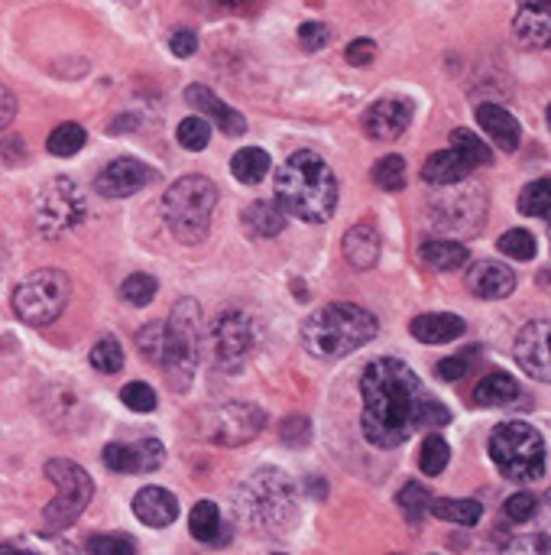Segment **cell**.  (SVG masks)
<instances>
[{
	"mask_svg": "<svg viewBox=\"0 0 551 555\" xmlns=\"http://www.w3.org/2000/svg\"><path fill=\"white\" fill-rule=\"evenodd\" d=\"M46 478L56 484V497H52V504L43 510V526H46L43 533H62V530H69L91 504L94 481L82 465H75L69 458L46 461Z\"/></svg>",
	"mask_w": 551,
	"mask_h": 555,
	"instance_id": "ba28073f",
	"label": "cell"
},
{
	"mask_svg": "<svg viewBox=\"0 0 551 555\" xmlns=\"http://www.w3.org/2000/svg\"><path fill=\"white\" fill-rule=\"evenodd\" d=\"M13 117H17V98H13V91L7 85H0V130L10 127Z\"/></svg>",
	"mask_w": 551,
	"mask_h": 555,
	"instance_id": "f907efd6",
	"label": "cell"
},
{
	"mask_svg": "<svg viewBox=\"0 0 551 555\" xmlns=\"http://www.w3.org/2000/svg\"><path fill=\"white\" fill-rule=\"evenodd\" d=\"M176 137H179V143H182L185 150L198 153V150L208 147V140H211V124L205 121V117H185V121L179 124V130H176Z\"/></svg>",
	"mask_w": 551,
	"mask_h": 555,
	"instance_id": "60d3db41",
	"label": "cell"
},
{
	"mask_svg": "<svg viewBox=\"0 0 551 555\" xmlns=\"http://www.w3.org/2000/svg\"><path fill=\"white\" fill-rule=\"evenodd\" d=\"M428 513L438 520H448V523H461V526H477L480 517H483V504H477V500H451V497H432L428 500Z\"/></svg>",
	"mask_w": 551,
	"mask_h": 555,
	"instance_id": "4316f807",
	"label": "cell"
},
{
	"mask_svg": "<svg viewBox=\"0 0 551 555\" xmlns=\"http://www.w3.org/2000/svg\"><path fill=\"white\" fill-rule=\"evenodd\" d=\"M150 182H156V173L146 163L133 160V156H120V160L107 163L98 179H94V189L104 198H127L133 192L146 189Z\"/></svg>",
	"mask_w": 551,
	"mask_h": 555,
	"instance_id": "5bb4252c",
	"label": "cell"
},
{
	"mask_svg": "<svg viewBox=\"0 0 551 555\" xmlns=\"http://www.w3.org/2000/svg\"><path fill=\"white\" fill-rule=\"evenodd\" d=\"M376 59V43L373 39H354L351 46H347V62L357 65V69H364V65H370Z\"/></svg>",
	"mask_w": 551,
	"mask_h": 555,
	"instance_id": "c3c4849f",
	"label": "cell"
},
{
	"mask_svg": "<svg viewBox=\"0 0 551 555\" xmlns=\"http://www.w3.org/2000/svg\"><path fill=\"white\" fill-rule=\"evenodd\" d=\"M464 319L461 315H451V312H432V315H419V319H412L409 332L412 338H419L422 345H451V341H458L464 335Z\"/></svg>",
	"mask_w": 551,
	"mask_h": 555,
	"instance_id": "7402d4cb",
	"label": "cell"
},
{
	"mask_svg": "<svg viewBox=\"0 0 551 555\" xmlns=\"http://www.w3.org/2000/svg\"><path fill=\"white\" fill-rule=\"evenodd\" d=\"M435 189H445V192H435L432 198V224L438 231L467 237L483 228V221H487V195H483L480 185L451 182V185H435Z\"/></svg>",
	"mask_w": 551,
	"mask_h": 555,
	"instance_id": "8fae6325",
	"label": "cell"
},
{
	"mask_svg": "<svg viewBox=\"0 0 551 555\" xmlns=\"http://www.w3.org/2000/svg\"><path fill=\"white\" fill-rule=\"evenodd\" d=\"M299 43L305 52H318V49H325L331 43V30L325 23H302L299 26Z\"/></svg>",
	"mask_w": 551,
	"mask_h": 555,
	"instance_id": "7dc6e473",
	"label": "cell"
},
{
	"mask_svg": "<svg viewBox=\"0 0 551 555\" xmlns=\"http://www.w3.org/2000/svg\"><path fill=\"white\" fill-rule=\"evenodd\" d=\"M133 513H137L140 523L163 530V526L176 523L179 500L172 497L166 487H143V491H137V497H133Z\"/></svg>",
	"mask_w": 551,
	"mask_h": 555,
	"instance_id": "ffe728a7",
	"label": "cell"
},
{
	"mask_svg": "<svg viewBox=\"0 0 551 555\" xmlns=\"http://www.w3.org/2000/svg\"><path fill=\"white\" fill-rule=\"evenodd\" d=\"M169 49L176 52L179 59L195 56V52H198V36H195L192 30H179V33H172V36H169Z\"/></svg>",
	"mask_w": 551,
	"mask_h": 555,
	"instance_id": "681fc988",
	"label": "cell"
},
{
	"mask_svg": "<svg viewBox=\"0 0 551 555\" xmlns=\"http://www.w3.org/2000/svg\"><path fill=\"white\" fill-rule=\"evenodd\" d=\"M218 205V185L205 176H185L163 195V218L172 237L182 244H201L211 228V211Z\"/></svg>",
	"mask_w": 551,
	"mask_h": 555,
	"instance_id": "8992f818",
	"label": "cell"
},
{
	"mask_svg": "<svg viewBox=\"0 0 551 555\" xmlns=\"http://www.w3.org/2000/svg\"><path fill=\"white\" fill-rule=\"evenodd\" d=\"M188 530L198 543H221V510L214 500H198L192 517H188Z\"/></svg>",
	"mask_w": 551,
	"mask_h": 555,
	"instance_id": "4dcf8cb0",
	"label": "cell"
},
{
	"mask_svg": "<svg viewBox=\"0 0 551 555\" xmlns=\"http://www.w3.org/2000/svg\"><path fill=\"white\" fill-rule=\"evenodd\" d=\"M513 36L522 49H545L551 36V17L548 10H516Z\"/></svg>",
	"mask_w": 551,
	"mask_h": 555,
	"instance_id": "d4e9b609",
	"label": "cell"
},
{
	"mask_svg": "<svg viewBox=\"0 0 551 555\" xmlns=\"http://www.w3.org/2000/svg\"><path fill=\"white\" fill-rule=\"evenodd\" d=\"M428 500H432V494H428V487H422L419 481H409V484L399 491L396 504H399L402 513H406V520L419 523V520L425 517V513H428Z\"/></svg>",
	"mask_w": 551,
	"mask_h": 555,
	"instance_id": "8d00e7d4",
	"label": "cell"
},
{
	"mask_svg": "<svg viewBox=\"0 0 551 555\" xmlns=\"http://www.w3.org/2000/svg\"><path fill=\"white\" fill-rule=\"evenodd\" d=\"M266 426V413L253 403H224L214 406L201 416V432L214 445H247L250 439H257Z\"/></svg>",
	"mask_w": 551,
	"mask_h": 555,
	"instance_id": "7c38bea8",
	"label": "cell"
},
{
	"mask_svg": "<svg viewBox=\"0 0 551 555\" xmlns=\"http://www.w3.org/2000/svg\"><path fill=\"white\" fill-rule=\"evenodd\" d=\"M279 439L286 442L289 448H302L312 442V422L305 416H289L286 422L279 426Z\"/></svg>",
	"mask_w": 551,
	"mask_h": 555,
	"instance_id": "7bdbcfd3",
	"label": "cell"
},
{
	"mask_svg": "<svg viewBox=\"0 0 551 555\" xmlns=\"http://www.w3.org/2000/svg\"><path fill=\"white\" fill-rule=\"evenodd\" d=\"M516 4H519L522 10H548L551 0H516Z\"/></svg>",
	"mask_w": 551,
	"mask_h": 555,
	"instance_id": "816d5d0a",
	"label": "cell"
},
{
	"mask_svg": "<svg viewBox=\"0 0 551 555\" xmlns=\"http://www.w3.org/2000/svg\"><path fill=\"white\" fill-rule=\"evenodd\" d=\"M519 396V383L509 377V374H487L480 383H477V390H474V403L477 406H506V403H513Z\"/></svg>",
	"mask_w": 551,
	"mask_h": 555,
	"instance_id": "83f0119b",
	"label": "cell"
},
{
	"mask_svg": "<svg viewBox=\"0 0 551 555\" xmlns=\"http://www.w3.org/2000/svg\"><path fill=\"white\" fill-rule=\"evenodd\" d=\"M373 179L386 192H402V189H406V160L396 156V153L383 156V160L376 163V169H373Z\"/></svg>",
	"mask_w": 551,
	"mask_h": 555,
	"instance_id": "e575fe53",
	"label": "cell"
},
{
	"mask_svg": "<svg viewBox=\"0 0 551 555\" xmlns=\"http://www.w3.org/2000/svg\"><path fill=\"white\" fill-rule=\"evenodd\" d=\"M270 153L260 150V147H244V150H237L234 153V160H231V173L237 182H244V185H257L266 173H270Z\"/></svg>",
	"mask_w": 551,
	"mask_h": 555,
	"instance_id": "f546056e",
	"label": "cell"
},
{
	"mask_svg": "<svg viewBox=\"0 0 551 555\" xmlns=\"http://www.w3.org/2000/svg\"><path fill=\"white\" fill-rule=\"evenodd\" d=\"M451 147L454 150H458L461 156H464V160L470 163V166H490L493 163V150L487 147V143H483L477 134H474V130H467V127H458V130H454V134H451Z\"/></svg>",
	"mask_w": 551,
	"mask_h": 555,
	"instance_id": "1f68e13d",
	"label": "cell"
},
{
	"mask_svg": "<svg viewBox=\"0 0 551 555\" xmlns=\"http://www.w3.org/2000/svg\"><path fill=\"white\" fill-rule=\"evenodd\" d=\"M344 257L354 270H373L380 260V234L373 224L360 221L344 234Z\"/></svg>",
	"mask_w": 551,
	"mask_h": 555,
	"instance_id": "603a6c76",
	"label": "cell"
},
{
	"mask_svg": "<svg viewBox=\"0 0 551 555\" xmlns=\"http://www.w3.org/2000/svg\"><path fill=\"white\" fill-rule=\"evenodd\" d=\"M448 461H451L448 442L441 439V435H428L425 445H422V452H419V468L428 474V478H435V474H441L448 468Z\"/></svg>",
	"mask_w": 551,
	"mask_h": 555,
	"instance_id": "d590c367",
	"label": "cell"
},
{
	"mask_svg": "<svg viewBox=\"0 0 551 555\" xmlns=\"http://www.w3.org/2000/svg\"><path fill=\"white\" fill-rule=\"evenodd\" d=\"M412 108L402 98H380L364 114V134L370 140H396L406 134Z\"/></svg>",
	"mask_w": 551,
	"mask_h": 555,
	"instance_id": "e0dca14e",
	"label": "cell"
},
{
	"mask_svg": "<svg viewBox=\"0 0 551 555\" xmlns=\"http://www.w3.org/2000/svg\"><path fill=\"white\" fill-rule=\"evenodd\" d=\"M376 332H380V322L373 312L354 306V302H331L302 322V345L312 358L334 361L364 348L376 338Z\"/></svg>",
	"mask_w": 551,
	"mask_h": 555,
	"instance_id": "277c9868",
	"label": "cell"
},
{
	"mask_svg": "<svg viewBox=\"0 0 551 555\" xmlns=\"http://www.w3.org/2000/svg\"><path fill=\"white\" fill-rule=\"evenodd\" d=\"M535 513H539V500H535V494L519 491V494H513L506 500V517L513 523H529Z\"/></svg>",
	"mask_w": 551,
	"mask_h": 555,
	"instance_id": "f6af8a7d",
	"label": "cell"
},
{
	"mask_svg": "<svg viewBox=\"0 0 551 555\" xmlns=\"http://www.w3.org/2000/svg\"><path fill=\"white\" fill-rule=\"evenodd\" d=\"M419 257L432 270L448 273V270H458L467 263V247L461 241H428L419 247Z\"/></svg>",
	"mask_w": 551,
	"mask_h": 555,
	"instance_id": "f1b7e54d",
	"label": "cell"
},
{
	"mask_svg": "<svg viewBox=\"0 0 551 555\" xmlns=\"http://www.w3.org/2000/svg\"><path fill=\"white\" fill-rule=\"evenodd\" d=\"M503 250V254L509 257V260H532L535 257V250H539V244H535V237L529 234V231H522V228H513V231H506L503 237H500V244H496Z\"/></svg>",
	"mask_w": 551,
	"mask_h": 555,
	"instance_id": "ab89813d",
	"label": "cell"
},
{
	"mask_svg": "<svg viewBox=\"0 0 551 555\" xmlns=\"http://www.w3.org/2000/svg\"><path fill=\"white\" fill-rule=\"evenodd\" d=\"M490 458L503 478L516 484L539 481L545 474V439L529 422H503L490 435Z\"/></svg>",
	"mask_w": 551,
	"mask_h": 555,
	"instance_id": "52a82bcc",
	"label": "cell"
},
{
	"mask_svg": "<svg viewBox=\"0 0 551 555\" xmlns=\"http://www.w3.org/2000/svg\"><path fill=\"white\" fill-rule=\"evenodd\" d=\"M474 354L477 351H464V354H454V358H445V361H438V377L441 380H461V377H467L470 374V364H474Z\"/></svg>",
	"mask_w": 551,
	"mask_h": 555,
	"instance_id": "bcb514c9",
	"label": "cell"
},
{
	"mask_svg": "<svg viewBox=\"0 0 551 555\" xmlns=\"http://www.w3.org/2000/svg\"><path fill=\"white\" fill-rule=\"evenodd\" d=\"M166 458V448L159 439H143V442H133V445H107L104 448V465L111 471L120 474H146V471H156L163 465Z\"/></svg>",
	"mask_w": 551,
	"mask_h": 555,
	"instance_id": "9a60e30c",
	"label": "cell"
},
{
	"mask_svg": "<svg viewBox=\"0 0 551 555\" xmlns=\"http://www.w3.org/2000/svg\"><path fill=\"white\" fill-rule=\"evenodd\" d=\"M85 140H88L85 127H78V124H59L49 134L46 147H49L52 156H75L78 150L85 147Z\"/></svg>",
	"mask_w": 551,
	"mask_h": 555,
	"instance_id": "836d02e7",
	"label": "cell"
},
{
	"mask_svg": "<svg viewBox=\"0 0 551 555\" xmlns=\"http://www.w3.org/2000/svg\"><path fill=\"white\" fill-rule=\"evenodd\" d=\"M185 101L192 104V108L198 114H208L214 124H218L227 137H244L247 134V121H244V114L234 111L231 104H224L218 95H214L211 88L205 85H188L185 88Z\"/></svg>",
	"mask_w": 551,
	"mask_h": 555,
	"instance_id": "ac0fdd59",
	"label": "cell"
},
{
	"mask_svg": "<svg viewBox=\"0 0 551 555\" xmlns=\"http://www.w3.org/2000/svg\"><path fill=\"white\" fill-rule=\"evenodd\" d=\"M201 309L195 299H182L172 309V322H150L137 332V348L150 364L166 374L172 390H188L198 370Z\"/></svg>",
	"mask_w": 551,
	"mask_h": 555,
	"instance_id": "7a4b0ae2",
	"label": "cell"
},
{
	"mask_svg": "<svg viewBox=\"0 0 551 555\" xmlns=\"http://www.w3.org/2000/svg\"><path fill=\"white\" fill-rule=\"evenodd\" d=\"M211 345L221 364L240 367L250 358V351L257 348V322L247 312L227 309L218 315V322L211 328Z\"/></svg>",
	"mask_w": 551,
	"mask_h": 555,
	"instance_id": "4fadbf2b",
	"label": "cell"
},
{
	"mask_svg": "<svg viewBox=\"0 0 551 555\" xmlns=\"http://www.w3.org/2000/svg\"><path fill=\"white\" fill-rule=\"evenodd\" d=\"M88 552H101V555H133L137 546L127 536H91L85 543Z\"/></svg>",
	"mask_w": 551,
	"mask_h": 555,
	"instance_id": "ee69618b",
	"label": "cell"
},
{
	"mask_svg": "<svg viewBox=\"0 0 551 555\" xmlns=\"http://www.w3.org/2000/svg\"><path fill=\"white\" fill-rule=\"evenodd\" d=\"M477 124L483 127V134H487L496 147L513 153L519 150L522 143V127L513 114H509L506 108H500V104H480L477 108Z\"/></svg>",
	"mask_w": 551,
	"mask_h": 555,
	"instance_id": "44dd1931",
	"label": "cell"
},
{
	"mask_svg": "<svg viewBox=\"0 0 551 555\" xmlns=\"http://www.w3.org/2000/svg\"><path fill=\"white\" fill-rule=\"evenodd\" d=\"M470 173H474V166H470L458 150H438L425 160L422 166V179L428 185H451V182H464Z\"/></svg>",
	"mask_w": 551,
	"mask_h": 555,
	"instance_id": "cb8c5ba5",
	"label": "cell"
},
{
	"mask_svg": "<svg viewBox=\"0 0 551 555\" xmlns=\"http://www.w3.org/2000/svg\"><path fill=\"white\" fill-rule=\"evenodd\" d=\"M548 332L551 325L545 319L529 322L516 338V361L532 380H551V354H548Z\"/></svg>",
	"mask_w": 551,
	"mask_h": 555,
	"instance_id": "2e32d148",
	"label": "cell"
},
{
	"mask_svg": "<svg viewBox=\"0 0 551 555\" xmlns=\"http://www.w3.org/2000/svg\"><path fill=\"white\" fill-rule=\"evenodd\" d=\"M120 400H124V406L133 409V413H153L156 409V390L150 387V383L133 380L120 390Z\"/></svg>",
	"mask_w": 551,
	"mask_h": 555,
	"instance_id": "b9f144b4",
	"label": "cell"
},
{
	"mask_svg": "<svg viewBox=\"0 0 551 555\" xmlns=\"http://www.w3.org/2000/svg\"><path fill=\"white\" fill-rule=\"evenodd\" d=\"M276 202L292 218L321 224L338 208V179L315 150H299L279 166Z\"/></svg>",
	"mask_w": 551,
	"mask_h": 555,
	"instance_id": "3957f363",
	"label": "cell"
},
{
	"mask_svg": "<svg viewBox=\"0 0 551 555\" xmlns=\"http://www.w3.org/2000/svg\"><path fill=\"white\" fill-rule=\"evenodd\" d=\"M244 228L253 237H276L286 231V211L279 202H253L244 208Z\"/></svg>",
	"mask_w": 551,
	"mask_h": 555,
	"instance_id": "484cf974",
	"label": "cell"
},
{
	"mask_svg": "<svg viewBox=\"0 0 551 555\" xmlns=\"http://www.w3.org/2000/svg\"><path fill=\"white\" fill-rule=\"evenodd\" d=\"M91 367L98 370V374H117L120 367H124V351H120V341L114 338H101L98 345L91 348Z\"/></svg>",
	"mask_w": 551,
	"mask_h": 555,
	"instance_id": "f35d334b",
	"label": "cell"
},
{
	"mask_svg": "<svg viewBox=\"0 0 551 555\" xmlns=\"http://www.w3.org/2000/svg\"><path fill=\"white\" fill-rule=\"evenodd\" d=\"M467 289L477 299H506L516 289V273L500 260H480L467 273Z\"/></svg>",
	"mask_w": 551,
	"mask_h": 555,
	"instance_id": "d6986e66",
	"label": "cell"
},
{
	"mask_svg": "<svg viewBox=\"0 0 551 555\" xmlns=\"http://www.w3.org/2000/svg\"><path fill=\"white\" fill-rule=\"evenodd\" d=\"M156 289H159V283L153 280L150 273H133L124 280V286H120V296H124L130 306L143 309L156 299Z\"/></svg>",
	"mask_w": 551,
	"mask_h": 555,
	"instance_id": "74e56055",
	"label": "cell"
},
{
	"mask_svg": "<svg viewBox=\"0 0 551 555\" xmlns=\"http://www.w3.org/2000/svg\"><path fill=\"white\" fill-rule=\"evenodd\" d=\"M234 510H237V520L250 526V530L276 533L295 513V484L289 481L286 471L260 468L237 487Z\"/></svg>",
	"mask_w": 551,
	"mask_h": 555,
	"instance_id": "5b68a950",
	"label": "cell"
},
{
	"mask_svg": "<svg viewBox=\"0 0 551 555\" xmlns=\"http://www.w3.org/2000/svg\"><path fill=\"white\" fill-rule=\"evenodd\" d=\"M221 7H231V10H250L257 0H218Z\"/></svg>",
	"mask_w": 551,
	"mask_h": 555,
	"instance_id": "f5cc1de1",
	"label": "cell"
},
{
	"mask_svg": "<svg viewBox=\"0 0 551 555\" xmlns=\"http://www.w3.org/2000/svg\"><path fill=\"white\" fill-rule=\"evenodd\" d=\"M72 283L62 270H36L13 289V312L26 325H49L56 322L62 309L69 306Z\"/></svg>",
	"mask_w": 551,
	"mask_h": 555,
	"instance_id": "9c48e42d",
	"label": "cell"
},
{
	"mask_svg": "<svg viewBox=\"0 0 551 555\" xmlns=\"http://www.w3.org/2000/svg\"><path fill=\"white\" fill-rule=\"evenodd\" d=\"M519 211L529 218H548L551 215V182L535 179L519 192Z\"/></svg>",
	"mask_w": 551,
	"mask_h": 555,
	"instance_id": "d6a6232c",
	"label": "cell"
},
{
	"mask_svg": "<svg viewBox=\"0 0 551 555\" xmlns=\"http://www.w3.org/2000/svg\"><path fill=\"white\" fill-rule=\"evenodd\" d=\"M360 429L373 448H399L425 426H448L451 413L425 390L419 374L396 358L370 361L360 374Z\"/></svg>",
	"mask_w": 551,
	"mask_h": 555,
	"instance_id": "6da1fadb",
	"label": "cell"
},
{
	"mask_svg": "<svg viewBox=\"0 0 551 555\" xmlns=\"http://www.w3.org/2000/svg\"><path fill=\"white\" fill-rule=\"evenodd\" d=\"M85 211H88V202L82 189L72 179L56 176L33 198V228L43 237H49V241H56V237L69 234L72 228L82 224Z\"/></svg>",
	"mask_w": 551,
	"mask_h": 555,
	"instance_id": "30bf717a",
	"label": "cell"
}]
</instances>
